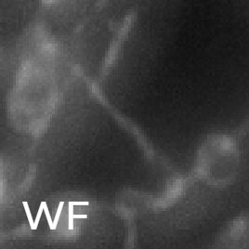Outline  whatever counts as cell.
<instances>
[{
  "label": "cell",
  "instance_id": "obj_4",
  "mask_svg": "<svg viewBox=\"0 0 249 249\" xmlns=\"http://www.w3.org/2000/svg\"><path fill=\"white\" fill-rule=\"evenodd\" d=\"M73 212H74V205L69 204V230L74 229V218H73Z\"/></svg>",
  "mask_w": 249,
  "mask_h": 249
},
{
  "label": "cell",
  "instance_id": "obj_2",
  "mask_svg": "<svg viewBox=\"0 0 249 249\" xmlns=\"http://www.w3.org/2000/svg\"><path fill=\"white\" fill-rule=\"evenodd\" d=\"M23 206H24V209H25V212H26V215H27V217H28V221H29V224L31 226V229H33L34 227V220H33V217H32V215H31V212H30V209H29V206H28V203L27 202H23Z\"/></svg>",
  "mask_w": 249,
  "mask_h": 249
},
{
  "label": "cell",
  "instance_id": "obj_3",
  "mask_svg": "<svg viewBox=\"0 0 249 249\" xmlns=\"http://www.w3.org/2000/svg\"><path fill=\"white\" fill-rule=\"evenodd\" d=\"M43 210H44V203L42 202L41 205H40V207H39V209H38V212H37V215H36V220H35L34 227H33L32 230H36V229H37V226H38L39 221H40V217H41V215H42Z\"/></svg>",
  "mask_w": 249,
  "mask_h": 249
},
{
  "label": "cell",
  "instance_id": "obj_6",
  "mask_svg": "<svg viewBox=\"0 0 249 249\" xmlns=\"http://www.w3.org/2000/svg\"><path fill=\"white\" fill-rule=\"evenodd\" d=\"M69 204H72L74 205H89L88 202H74V201L69 202Z\"/></svg>",
  "mask_w": 249,
  "mask_h": 249
},
{
  "label": "cell",
  "instance_id": "obj_1",
  "mask_svg": "<svg viewBox=\"0 0 249 249\" xmlns=\"http://www.w3.org/2000/svg\"><path fill=\"white\" fill-rule=\"evenodd\" d=\"M63 205H64V202L61 201L59 205V207H58V211L56 213V216H55V219L53 221V230H55L57 228V225H58V222H59V218H60V216H61V209L63 207Z\"/></svg>",
  "mask_w": 249,
  "mask_h": 249
},
{
  "label": "cell",
  "instance_id": "obj_7",
  "mask_svg": "<svg viewBox=\"0 0 249 249\" xmlns=\"http://www.w3.org/2000/svg\"><path fill=\"white\" fill-rule=\"evenodd\" d=\"M87 215H73V218H87Z\"/></svg>",
  "mask_w": 249,
  "mask_h": 249
},
{
  "label": "cell",
  "instance_id": "obj_5",
  "mask_svg": "<svg viewBox=\"0 0 249 249\" xmlns=\"http://www.w3.org/2000/svg\"><path fill=\"white\" fill-rule=\"evenodd\" d=\"M43 203H44V211H45V214H46L47 219H48V221H49V228H50L51 230H53V221H52L51 217H50V214H49V208H48V206H47L46 202H43Z\"/></svg>",
  "mask_w": 249,
  "mask_h": 249
}]
</instances>
